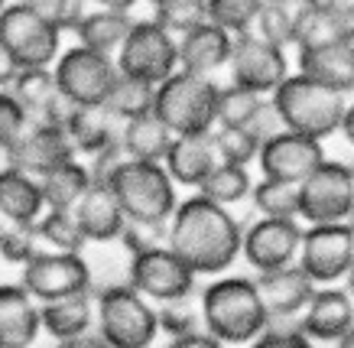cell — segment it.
<instances>
[{"label": "cell", "instance_id": "obj_1", "mask_svg": "<svg viewBox=\"0 0 354 348\" xmlns=\"http://www.w3.org/2000/svg\"><path fill=\"white\" fill-rule=\"evenodd\" d=\"M244 228L225 205H218L202 192L183 199L169 218L166 244H169L198 277H218L234 267L241 257Z\"/></svg>", "mask_w": 354, "mask_h": 348}, {"label": "cell", "instance_id": "obj_2", "mask_svg": "<svg viewBox=\"0 0 354 348\" xmlns=\"http://www.w3.org/2000/svg\"><path fill=\"white\" fill-rule=\"evenodd\" d=\"M202 326L225 345H250L260 332L273 326L257 280L250 277H218L198 293Z\"/></svg>", "mask_w": 354, "mask_h": 348}, {"label": "cell", "instance_id": "obj_3", "mask_svg": "<svg viewBox=\"0 0 354 348\" xmlns=\"http://www.w3.org/2000/svg\"><path fill=\"white\" fill-rule=\"evenodd\" d=\"M270 108L277 114L279 127L325 140V137L342 131L348 95L332 85L315 82L306 72H290L270 95Z\"/></svg>", "mask_w": 354, "mask_h": 348}, {"label": "cell", "instance_id": "obj_4", "mask_svg": "<svg viewBox=\"0 0 354 348\" xmlns=\"http://www.w3.org/2000/svg\"><path fill=\"white\" fill-rule=\"evenodd\" d=\"M95 293V332L111 348H153L160 342L156 303L137 293L127 283L97 286Z\"/></svg>", "mask_w": 354, "mask_h": 348}, {"label": "cell", "instance_id": "obj_5", "mask_svg": "<svg viewBox=\"0 0 354 348\" xmlns=\"http://www.w3.org/2000/svg\"><path fill=\"white\" fill-rule=\"evenodd\" d=\"M111 192L118 199L127 221L143 225H169L172 212L179 205V192L172 176L162 163L153 160H124L108 179Z\"/></svg>", "mask_w": 354, "mask_h": 348}, {"label": "cell", "instance_id": "obj_6", "mask_svg": "<svg viewBox=\"0 0 354 348\" xmlns=\"http://www.w3.org/2000/svg\"><path fill=\"white\" fill-rule=\"evenodd\" d=\"M218 88L212 75L176 68L156 85L153 111L172 134H212L218 127Z\"/></svg>", "mask_w": 354, "mask_h": 348}, {"label": "cell", "instance_id": "obj_7", "mask_svg": "<svg viewBox=\"0 0 354 348\" xmlns=\"http://www.w3.org/2000/svg\"><path fill=\"white\" fill-rule=\"evenodd\" d=\"M0 46L20 68H53L62 53V30L32 3L13 0L0 10Z\"/></svg>", "mask_w": 354, "mask_h": 348}, {"label": "cell", "instance_id": "obj_8", "mask_svg": "<svg viewBox=\"0 0 354 348\" xmlns=\"http://www.w3.org/2000/svg\"><path fill=\"white\" fill-rule=\"evenodd\" d=\"M120 75L140 78L160 85L162 78H169L179 68V39L150 17V20H133L127 39L114 55Z\"/></svg>", "mask_w": 354, "mask_h": 348}, {"label": "cell", "instance_id": "obj_9", "mask_svg": "<svg viewBox=\"0 0 354 348\" xmlns=\"http://www.w3.org/2000/svg\"><path fill=\"white\" fill-rule=\"evenodd\" d=\"M53 75L65 98L72 104H78V108H88V104H104L108 101L111 88H114L120 72L114 55L95 53V49L75 43L72 49L59 53Z\"/></svg>", "mask_w": 354, "mask_h": 348}, {"label": "cell", "instance_id": "obj_10", "mask_svg": "<svg viewBox=\"0 0 354 348\" xmlns=\"http://www.w3.org/2000/svg\"><path fill=\"white\" fill-rule=\"evenodd\" d=\"M354 215V166L325 160L299 183V218L306 225H332Z\"/></svg>", "mask_w": 354, "mask_h": 348}, {"label": "cell", "instance_id": "obj_11", "mask_svg": "<svg viewBox=\"0 0 354 348\" xmlns=\"http://www.w3.org/2000/svg\"><path fill=\"white\" fill-rule=\"evenodd\" d=\"M130 286L143 293L150 303H172L192 296L198 286V273L169 248V244H156V248L133 254L130 257Z\"/></svg>", "mask_w": 354, "mask_h": 348}, {"label": "cell", "instance_id": "obj_12", "mask_svg": "<svg viewBox=\"0 0 354 348\" xmlns=\"http://www.w3.org/2000/svg\"><path fill=\"white\" fill-rule=\"evenodd\" d=\"M302 271L319 286L338 283L354 267V225L351 221H332V225H309L302 228L299 257Z\"/></svg>", "mask_w": 354, "mask_h": 348}, {"label": "cell", "instance_id": "obj_13", "mask_svg": "<svg viewBox=\"0 0 354 348\" xmlns=\"http://www.w3.org/2000/svg\"><path fill=\"white\" fill-rule=\"evenodd\" d=\"M227 75L234 85H244L270 98L279 82L290 75V55L283 46L267 43L257 33H241L234 36V49L227 59Z\"/></svg>", "mask_w": 354, "mask_h": 348}, {"label": "cell", "instance_id": "obj_14", "mask_svg": "<svg viewBox=\"0 0 354 348\" xmlns=\"http://www.w3.org/2000/svg\"><path fill=\"white\" fill-rule=\"evenodd\" d=\"M328 156H325L322 140L306 137V134L286 131L279 127L277 134H270L257 150V166L260 176L267 179H279V183L299 185L312 170H319Z\"/></svg>", "mask_w": 354, "mask_h": 348}, {"label": "cell", "instance_id": "obj_15", "mask_svg": "<svg viewBox=\"0 0 354 348\" xmlns=\"http://www.w3.org/2000/svg\"><path fill=\"white\" fill-rule=\"evenodd\" d=\"M20 283L39 303H53L62 296L95 290V277H91V264H88L85 250L82 254H43L36 261L23 264Z\"/></svg>", "mask_w": 354, "mask_h": 348}, {"label": "cell", "instance_id": "obj_16", "mask_svg": "<svg viewBox=\"0 0 354 348\" xmlns=\"http://www.w3.org/2000/svg\"><path fill=\"white\" fill-rule=\"evenodd\" d=\"M302 244V225L299 218H263L244 228L241 254L257 273L279 271L286 264H296Z\"/></svg>", "mask_w": 354, "mask_h": 348}, {"label": "cell", "instance_id": "obj_17", "mask_svg": "<svg viewBox=\"0 0 354 348\" xmlns=\"http://www.w3.org/2000/svg\"><path fill=\"white\" fill-rule=\"evenodd\" d=\"M3 156H7V163L10 166L36 176V179H43L49 170L62 166L65 160H72V156H78V153H75V147H72V140H68L65 127L32 120L30 131L20 137V143H17L13 150H7Z\"/></svg>", "mask_w": 354, "mask_h": 348}, {"label": "cell", "instance_id": "obj_18", "mask_svg": "<svg viewBox=\"0 0 354 348\" xmlns=\"http://www.w3.org/2000/svg\"><path fill=\"white\" fill-rule=\"evenodd\" d=\"M332 43H354V0L299 7L292 46L306 53V49H319V46Z\"/></svg>", "mask_w": 354, "mask_h": 348}, {"label": "cell", "instance_id": "obj_19", "mask_svg": "<svg viewBox=\"0 0 354 348\" xmlns=\"http://www.w3.org/2000/svg\"><path fill=\"white\" fill-rule=\"evenodd\" d=\"M354 326V300L342 286H322L315 290L309 306L299 313V332L312 338V342H338V338Z\"/></svg>", "mask_w": 354, "mask_h": 348}, {"label": "cell", "instance_id": "obj_20", "mask_svg": "<svg viewBox=\"0 0 354 348\" xmlns=\"http://www.w3.org/2000/svg\"><path fill=\"white\" fill-rule=\"evenodd\" d=\"M257 290L263 296L270 319H292V315H299L309 306V300L319 290V283L312 280L299 264H286L279 271L257 273Z\"/></svg>", "mask_w": 354, "mask_h": 348}, {"label": "cell", "instance_id": "obj_21", "mask_svg": "<svg viewBox=\"0 0 354 348\" xmlns=\"http://www.w3.org/2000/svg\"><path fill=\"white\" fill-rule=\"evenodd\" d=\"M43 332L39 306L23 283H0V348H32Z\"/></svg>", "mask_w": 354, "mask_h": 348}, {"label": "cell", "instance_id": "obj_22", "mask_svg": "<svg viewBox=\"0 0 354 348\" xmlns=\"http://www.w3.org/2000/svg\"><path fill=\"white\" fill-rule=\"evenodd\" d=\"M176 39H179V68L195 75H215L218 68H227V59L234 49V36L212 20L198 23Z\"/></svg>", "mask_w": 354, "mask_h": 348}, {"label": "cell", "instance_id": "obj_23", "mask_svg": "<svg viewBox=\"0 0 354 348\" xmlns=\"http://www.w3.org/2000/svg\"><path fill=\"white\" fill-rule=\"evenodd\" d=\"M72 215H75L88 244H114L120 238V231H124V221H127L114 192H111V185L104 183L88 185V192L75 202Z\"/></svg>", "mask_w": 354, "mask_h": 348}, {"label": "cell", "instance_id": "obj_24", "mask_svg": "<svg viewBox=\"0 0 354 348\" xmlns=\"http://www.w3.org/2000/svg\"><path fill=\"white\" fill-rule=\"evenodd\" d=\"M218 163L221 160H218L212 134H176L169 153L162 156V166L172 176V183L189 185V189H198Z\"/></svg>", "mask_w": 354, "mask_h": 348}, {"label": "cell", "instance_id": "obj_25", "mask_svg": "<svg viewBox=\"0 0 354 348\" xmlns=\"http://www.w3.org/2000/svg\"><path fill=\"white\" fill-rule=\"evenodd\" d=\"M120 131H124V120L114 111L104 108V104L75 108L68 124H65V134H68V140H72V147H75V153L82 160H91L97 153L118 147Z\"/></svg>", "mask_w": 354, "mask_h": 348}, {"label": "cell", "instance_id": "obj_26", "mask_svg": "<svg viewBox=\"0 0 354 348\" xmlns=\"http://www.w3.org/2000/svg\"><path fill=\"white\" fill-rule=\"evenodd\" d=\"M0 212L10 221H17V225H36L46 212L39 179L10 163L3 166L0 170Z\"/></svg>", "mask_w": 354, "mask_h": 348}, {"label": "cell", "instance_id": "obj_27", "mask_svg": "<svg viewBox=\"0 0 354 348\" xmlns=\"http://www.w3.org/2000/svg\"><path fill=\"white\" fill-rule=\"evenodd\" d=\"M39 315H43V332L53 342L95 332V293L85 290V293H72L62 300H53V303H43Z\"/></svg>", "mask_w": 354, "mask_h": 348}, {"label": "cell", "instance_id": "obj_28", "mask_svg": "<svg viewBox=\"0 0 354 348\" xmlns=\"http://www.w3.org/2000/svg\"><path fill=\"white\" fill-rule=\"evenodd\" d=\"M299 72L309 78L332 85L344 95L354 91V43H332L319 46V49H306L299 53Z\"/></svg>", "mask_w": 354, "mask_h": 348}, {"label": "cell", "instance_id": "obj_29", "mask_svg": "<svg viewBox=\"0 0 354 348\" xmlns=\"http://www.w3.org/2000/svg\"><path fill=\"white\" fill-rule=\"evenodd\" d=\"M176 134L166 127V120L156 111H147L140 118L124 120V131H120V147L130 160H153L162 163V156L169 153Z\"/></svg>", "mask_w": 354, "mask_h": 348}, {"label": "cell", "instance_id": "obj_30", "mask_svg": "<svg viewBox=\"0 0 354 348\" xmlns=\"http://www.w3.org/2000/svg\"><path fill=\"white\" fill-rule=\"evenodd\" d=\"M130 26H133V17L120 10H104V7H91L88 17L75 26V39L78 46H88L95 53L104 55H118V49L127 39Z\"/></svg>", "mask_w": 354, "mask_h": 348}, {"label": "cell", "instance_id": "obj_31", "mask_svg": "<svg viewBox=\"0 0 354 348\" xmlns=\"http://www.w3.org/2000/svg\"><path fill=\"white\" fill-rule=\"evenodd\" d=\"M91 183H95V179H91L88 160H82V156L65 160L62 166L49 170V173L39 179V185H43L46 208H62V212H72V208H75V202L85 196Z\"/></svg>", "mask_w": 354, "mask_h": 348}, {"label": "cell", "instance_id": "obj_32", "mask_svg": "<svg viewBox=\"0 0 354 348\" xmlns=\"http://www.w3.org/2000/svg\"><path fill=\"white\" fill-rule=\"evenodd\" d=\"M267 95L227 82L218 88V127H254V120L267 111Z\"/></svg>", "mask_w": 354, "mask_h": 348}, {"label": "cell", "instance_id": "obj_33", "mask_svg": "<svg viewBox=\"0 0 354 348\" xmlns=\"http://www.w3.org/2000/svg\"><path fill=\"white\" fill-rule=\"evenodd\" d=\"M250 189H254L250 170L241 163H225V160L205 176V183L198 185V192H202L205 199H212V202H218V205H225V208L250 199Z\"/></svg>", "mask_w": 354, "mask_h": 348}, {"label": "cell", "instance_id": "obj_34", "mask_svg": "<svg viewBox=\"0 0 354 348\" xmlns=\"http://www.w3.org/2000/svg\"><path fill=\"white\" fill-rule=\"evenodd\" d=\"M36 228L43 235L49 254H82L88 248L85 235L78 228V221L72 212H62V208H46L43 218L36 221Z\"/></svg>", "mask_w": 354, "mask_h": 348}, {"label": "cell", "instance_id": "obj_35", "mask_svg": "<svg viewBox=\"0 0 354 348\" xmlns=\"http://www.w3.org/2000/svg\"><path fill=\"white\" fill-rule=\"evenodd\" d=\"M7 88L13 91V98L30 111L32 120L39 118V114L46 111V104L59 95V85H55L53 68H20Z\"/></svg>", "mask_w": 354, "mask_h": 348}, {"label": "cell", "instance_id": "obj_36", "mask_svg": "<svg viewBox=\"0 0 354 348\" xmlns=\"http://www.w3.org/2000/svg\"><path fill=\"white\" fill-rule=\"evenodd\" d=\"M250 202L263 218H299V185L260 176L250 189Z\"/></svg>", "mask_w": 354, "mask_h": 348}, {"label": "cell", "instance_id": "obj_37", "mask_svg": "<svg viewBox=\"0 0 354 348\" xmlns=\"http://www.w3.org/2000/svg\"><path fill=\"white\" fill-rule=\"evenodd\" d=\"M296 13H299V7L292 0H263L250 33L286 49V46H292V33H296Z\"/></svg>", "mask_w": 354, "mask_h": 348}, {"label": "cell", "instance_id": "obj_38", "mask_svg": "<svg viewBox=\"0 0 354 348\" xmlns=\"http://www.w3.org/2000/svg\"><path fill=\"white\" fill-rule=\"evenodd\" d=\"M153 101H156V85L130 78V75H118L108 101H104V108L114 111L120 120H130V118H140V114L153 111Z\"/></svg>", "mask_w": 354, "mask_h": 348}, {"label": "cell", "instance_id": "obj_39", "mask_svg": "<svg viewBox=\"0 0 354 348\" xmlns=\"http://www.w3.org/2000/svg\"><path fill=\"white\" fill-rule=\"evenodd\" d=\"M156 315H160V332L166 338H183L189 332H198L202 326V306L192 296H183V300H172V303H160L156 306Z\"/></svg>", "mask_w": 354, "mask_h": 348}, {"label": "cell", "instance_id": "obj_40", "mask_svg": "<svg viewBox=\"0 0 354 348\" xmlns=\"http://www.w3.org/2000/svg\"><path fill=\"white\" fill-rule=\"evenodd\" d=\"M263 0H208V20L218 23L231 36L250 33Z\"/></svg>", "mask_w": 354, "mask_h": 348}, {"label": "cell", "instance_id": "obj_41", "mask_svg": "<svg viewBox=\"0 0 354 348\" xmlns=\"http://www.w3.org/2000/svg\"><path fill=\"white\" fill-rule=\"evenodd\" d=\"M212 140H215V150H218V160L225 163H254L257 160V150H260V137L247 127H215L212 131Z\"/></svg>", "mask_w": 354, "mask_h": 348}, {"label": "cell", "instance_id": "obj_42", "mask_svg": "<svg viewBox=\"0 0 354 348\" xmlns=\"http://www.w3.org/2000/svg\"><path fill=\"white\" fill-rule=\"evenodd\" d=\"M153 20L162 23L172 36H183L208 20V0H166L160 7H153Z\"/></svg>", "mask_w": 354, "mask_h": 348}, {"label": "cell", "instance_id": "obj_43", "mask_svg": "<svg viewBox=\"0 0 354 348\" xmlns=\"http://www.w3.org/2000/svg\"><path fill=\"white\" fill-rule=\"evenodd\" d=\"M30 124H32L30 111L13 98L10 88H0V153L13 150L23 134L30 131Z\"/></svg>", "mask_w": 354, "mask_h": 348}, {"label": "cell", "instance_id": "obj_44", "mask_svg": "<svg viewBox=\"0 0 354 348\" xmlns=\"http://www.w3.org/2000/svg\"><path fill=\"white\" fill-rule=\"evenodd\" d=\"M46 20H53L62 33H75V26L88 17L91 0H30Z\"/></svg>", "mask_w": 354, "mask_h": 348}, {"label": "cell", "instance_id": "obj_45", "mask_svg": "<svg viewBox=\"0 0 354 348\" xmlns=\"http://www.w3.org/2000/svg\"><path fill=\"white\" fill-rule=\"evenodd\" d=\"M166 231H169V225L124 221V231H120L118 244L124 248V254H127V257H133V254H143V250L156 248V244H166Z\"/></svg>", "mask_w": 354, "mask_h": 348}, {"label": "cell", "instance_id": "obj_46", "mask_svg": "<svg viewBox=\"0 0 354 348\" xmlns=\"http://www.w3.org/2000/svg\"><path fill=\"white\" fill-rule=\"evenodd\" d=\"M247 348H315V345H312V338L306 336V332H299V326L296 329H273L270 326L267 332H260Z\"/></svg>", "mask_w": 354, "mask_h": 348}, {"label": "cell", "instance_id": "obj_47", "mask_svg": "<svg viewBox=\"0 0 354 348\" xmlns=\"http://www.w3.org/2000/svg\"><path fill=\"white\" fill-rule=\"evenodd\" d=\"M166 348H227L221 338H215L208 329H198V332H189L183 338H169Z\"/></svg>", "mask_w": 354, "mask_h": 348}, {"label": "cell", "instance_id": "obj_48", "mask_svg": "<svg viewBox=\"0 0 354 348\" xmlns=\"http://www.w3.org/2000/svg\"><path fill=\"white\" fill-rule=\"evenodd\" d=\"M53 348H111L104 338L97 332H85V336H75V338H65V342H55Z\"/></svg>", "mask_w": 354, "mask_h": 348}, {"label": "cell", "instance_id": "obj_49", "mask_svg": "<svg viewBox=\"0 0 354 348\" xmlns=\"http://www.w3.org/2000/svg\"><path fill=\"white\" fill-rule=\"evenodd\" d=\"M17 72H20V66H17V62H13V55L7 53L3 46H0V88H7V85H10Z\"/></svg>", "mask_w": 354, "mask_h": 348}, {"label": "cell", "instance_id": "obj_50", "mask_svg": "<svg viewBox=\"0 0 354 348\" xmlns=\"http://www.w3.org/2000/svg\"><path fill=\"white\" fill-rule=\"evenodd\" d=\"M140 0H91V7H104V10H120V13H133Z\"/></svg>", "mask_w": 354, "mask_h": 348}, {"label": "cell", "instance_id": "obj_51", "mask_svg": "<svg viewBox=\"0 0 354 348\" xmlns=\"http://www.w3.org/2000/svg\"><path fill=\"white\" fill-rule=\"evenodd\" d=\"M344 140L354 147V98L348 101V108H344V118H342V131H338Z\"/></svg>", "mask_w": 354, "mask_h": 348}, {"label": "cell", "instance_id": "obj_52", "mask_svg": "<svg viewBox=\"0 0 354 348\" xmlns=\"http://www.w3.org/2000/svg\"><path fill=\"white\" fill-rule=\"evenodd\" d=\"M17 228H20V225H17V221H10V218H7L3 212H0V244H3V241L10 238V235H13Z\"/></svg>", "mask_w": 354, "mask_h": 348}, {"label": "cell", "instance_id": "obj_53", "mask_svg": "<svg viewBox=\"0 0 354 348\" xmlns=\"http://www.w3.org/2000/svg\"><path fill=\"white\" fill-rule=\"evenodd\" d=\"M335 348H354V326L348 329V332H344L338 342H335Z\"/></svg>", "mask_w": 354, "mask_h": 348}, {"label": "cell", "instance_id": "obj_54", "mask_svg": "<svg viewBox=\"0 0 354 348\" xmlns=\"http://www.w3.org/2000/svg\"><path fill=\"white\" fill-rule=\"evenodd\" d=\"M348 293H351V300H354V267H351V273H348Z\"/></svg>", "mask_w": 354, "mask_h": 348}, {"label": "cell", "instance_id": "obj_55", "mask_svg": "<svg viewBox=\"0 0 354 348\" xmlns=\"http://www.w3.org/2000/svg\"><path fill=\"white\" fill-rule=\"evenodd\" d=\"M147 3H150V7H160V3H166V0H147Z\"/></svg>", "mask_w": 354, "mask_h": 348}, {"label": "cell", "instance_id": "obj_56", "mask_svg": "<svg viewBox=\"0 0 354 348\" xmlns=\"http://www.w3.org/2000/svg\"><path fill=\"white\" fill-rule=\"evenodd\" d=\"M319 3H344V0H319Z\"/></svg>", "mask_w": 354, "mask_h": 348}, {"label": "cell", "instance_id": "obj_57", "mask_svg": "<svg viewBox=\"0 0 354 348\" xmlns=\"http://www.w3.org/2000/svg\"><path fill=\"white\" fill-rule=\"evenodd\" d=\"M7 3H10V0H0V10H3V7H7Z\"/></svg>", "mask_w": 354, "mask_h": 348}]
</instances>
